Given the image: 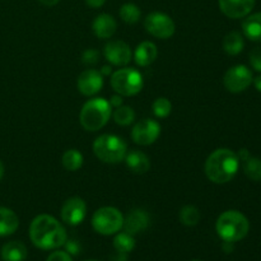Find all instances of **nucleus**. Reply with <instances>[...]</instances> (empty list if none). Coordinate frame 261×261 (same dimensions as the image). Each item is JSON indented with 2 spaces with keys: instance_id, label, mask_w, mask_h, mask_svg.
<instances>
[{
  "instance_id": "1",
  "label": "nucleus",
  "mask_w": 261,
  "mask_h": 261,
  "mask_svg": "<svg viewBox=\"0 0 261 261\" xmlns=\"http://www.w3.org/2000/svg\"><path fill=\"white\" fill-rule=\"evenodd\" d=\"M30 239L41 250H55L64 246L68 240L63 224L48 214H40L30 226Z\"/></svg>"
},
{
  "instance_id": "2",
  "label": "nucleus",
  "mask_w": 261,
  "mask_h": 261,
  "mask_svg": "<svg viewBox=\"0 0 261 261\" xmlns=\"http://www.w3.org/2000/svg\"><path fill=\"white\" fill-rule=\"evenodd\" d=\"M240 167L239 155L231 149L219 148L206 158L204 171L212 182L227 184L236 176Z\"/></svg>"
},
{
  "instance_id": "3",
  "label": "nucleus",
  "mask_w": 261,
  "mask_h": 261,
  "mask_svg": "<svg viewBox=\"0 0 261 261\" xmlns=\"http://www.w3.org/2000/svg\"><path fill=\"white\" fill-rule=\"evenodd\" d=\"M111 105L102 97H96L83 105L79 114V122L87 132H98L111 117Z\"/></svg>"
},
{
  "instance_id": "4",
  "label": "nucleus",
  "mask_w": 261,
  "mask_h": 261,
  "mask_svg": "<svg viewBox=\"0 0 261 261\" xmlns=\"http://www.w3.org/2000/svg\"><path fill=\"white\" fill-rule=\"evenodd\" d=\"M216 229L223 241L234 244L247 236L250 231V222L241 212L227 211L217 219Z\"/></svg>"
},
{
  "instance_id": "5",
  "label": "nucleus",
  "mask_w": 261,
  "mask_h": 261,
  "mask_svg": "<svg viewBox=\"0 0 261 261\" xmlns=\"http://www.w3.org/2000/svg\"><path fill=\"white\" fill-rule=\"evenodd\" d=\"M93 152L99 161L110 165L120 163L125 160L127 145L124 139L114 134L99 135L93 143Z\"/></svg>"
},
{
  "instance_id": "6",
  "label": "nucleus",
  "mask_w": 261,
  "mask_h": 261,
  "mask_svg": "<svg viewBox=\"0 0 261 261\" xmlns=\"http://www.w3.org/2000/svg\"><path fill=\"white\" fill-rule=\"evenodd\" d=\"M143 76L137 69L122 68L111 75V87L122 97H132L143 89Z\"/></svg>"
},
{
  "instance_id": "7",
  "label": "nucleus",
  "mask_w": 261,
  "mask_h": 261,
  "mask_svg": "<svg viewBox=\"0 0 261 261\" xmlns=\"http://www.w3.org/2000/svg\"><path fill=\"white\" fill-rule=\"evenodd\" d=\"M124 224V216L114 206H102L94 212L92 217V227L103 236H111L120 232Z\"/></svg>"
},
{
  "instance_id": "8",
  "label": "nucleus",
  "mask_w": 261,
  "mask_h": 261,
  "mask_svg": "<svg viewBox=\"0 0 261 261\" xmlns=\"http://www.w3.org/2000/svg\"><path fill=\"white\" fill-rule=\"evenodd\" d=\"M144 27L153 37L161 38V40H167L172 37L176 31L172 18L162 12H153L148 14L144 20Z\"/></svg>"
},
{
  "instance_id": "9",
  "label": "nucleus",
  "mask_w": 261,
  "mask_h": 261,
  "mask_svg": "<svg viewBox=\"0 0 261 261\" xmlns=\"http://www.w3.org/2000/svg\"><path fill=\"white\" fill-rule=\"evenodd\" d=\"M252 81V73L247 66L236 65L228 69L224 74L223 84L231 93H241L251 86Z\"/></svg>"
},
{
  "instance_id": "10",
  "label": "nucleus",
  "mask_w": 261,
  "mask_h": 261,
  "mask_svg": "<svg viewBox=\"0 0 261 261\" xmlns=\"http://www.w3.org/2000/svg\"><path fill=\"white\" fill-rule=\"evenodd\" d=\"M161 134V125L150 119H144L137 122L132 130V139L137 144L147 147L153 144Z\"/></svg>"
},
{
  "instance_id": "11",
  "label": "nucleus",
  "mask_w": 261,
  "mask_h": 261,
  "mask_svg": "<svg viewBox=\"0 0 261 261\" xmlns=\"http://www.w3.org/2000/svg\"><path fill=\"white\" fill-rule=\"evenodd\" d=\"M103 55L110 64L125 66L132 60V50L126 42L121 40H112L105 45Z\"/></svg>"
},
{
  "instance_id": "12",
  "label": "nucleus",
  "mask_w": 261,
  "mask_h": 261,
  "mask_svg": "<svg viewBox=\"0 0 261 261\" xmlns=\"http://www.w3.org/2000/svg\"><path fill=\"white\" fill-rule=\"evenodd\" d=\"M87 216V204L79 196H73L64 203L61 208V219L69 226H78Z\"/></svg>"
},
{
  "instance_id": "13",
  "label": "nucleus",
  "mask_w": 261,
  "mask_h": 261,
  "mask_svg": "<svg viewBox=\"0 0 261 261\" xmlns=\"http://www.w3.org/2000/svg\"><path fill=\"white\" fill-rule=\"evenodd\" d=\"M76 86L83 96H94L103 87V75L94 69H87L78 76Z\"/></svg>"
},
{
  "instance_id": "14",
  "label": "nucleus",
  "mask_w": 261,
  "mask_h": 261,
  "mask_svg": "<svg viewBox=\"0 0 261 261\" xmlns=\"http://www.w3.org/2000/svg\"><path fill=\"white\" fill-rule=\"evenodd\" d=\"M219 9L226 17L232 19L245 18L255 7V0H218Z\"/></svg>"
},
{
  "instance_id": "15",
  "label": "nucleus",
  "mask_w": 261,
  "mask_h": 261,
  "mask_svg": "<svg viewBox=\"0 0 261 261\" xmlns=\"http://www.w3.org/2000/svg\"><path fill=\"white\" fill-rule=\"evenodd\" d=\"M148 226H149V214L143 209H134L124 218L122 228L126 233L134 236L145 231Z\"/></svg>"
},
{
  "instance_id": "16",
  "label": "nucleus",
  "mask_w": 261,
  "mask_h": 261,
  "mask_svg": "<svg viewBox=\"0 0 261 261\" xmlns=\"http://www.w3.org/2000/svg\"><path fill=\"white\" fill-rule=\"evenodd\" d=\"M92 28H93L94 35L98 38H111L115 35L117 28V23L112 15L107 14V13H102V14L97 15L94 18L93 23H92Z\"/></svg>"
},
{
  "instance_id": "17",
  "label": "nucleus",
  "mask_w": 261,
  "mask_h": 261,
  "mask_svg": "<svg viewBox=\"0 0 261 261\" xmlns=\"http://www.w3.org/2000/svg\"><path fill=\"white\" fill-rule=\"evenodd\" d=\"M125 163H126L127 168L132 172L138 173V175H143L147 173L150 168V160L145 153L140 152V150H132L127 152L125 155Z\"/></svg>"
},
{
  "instance_id": "18",
  "label": "nucleus",
  "mask_w": 261,
  "mask_h": 261,
  "mask_svg": "<svg viewBox=\"0 0 261 261\" xmlns=\"http://www.w3.org/2000/svg\"><path fill=\"white\" fill-rule=\"evenodd\" d=\"M158 56V48L150 41H144V42L139 43L135 48L134 59L135 63L139 66H148L155 61Z\"/></svg>"
},
{
  "instance_id": "19",
  "label": "nucleus",
  "mask_w": 261,
  "mask_h": 261,
  "mask_svg": "<svg viewBox=\"0 0 261 261\" xmlns=\"http://www.w3.org/2000/svg\"><path fill=\"white\" fill-rule=\"evenodd\" d=\"M3 261H24L28 256L27 247L20 241H9L0 250Z\"/></svg>"
},
{
  "instance_id": "20",
  "label": "nucleus",
  "mask_w": 261,
  "mask_h": 261,
  "mask_svg": "<svg viewBox=\"0 0 261 261\" xmlns=\"http://www.w3.org/2000/svg\"><path fill=\"white\" fill-rule=\"evenodd\" d=\"M19 227V218L9 208L0 206V237L10 236Z\"/></svg>"
},
{
  "instance_id": "21",
  "label": "nucleus",
  "mask_w": 261,
  "mask_h": 261,
  "mask_svg": "<svg viewBox=\"0 0 261 261\" xmlns=\"http://www.w3.org/2000/svg\"><path fill=\"white\" fill-rule=\"evenodd\" d=\"M242 31L249 40L261 42V12L247 15L242 23Z\"/></svg>"
},
{
  "instance_id": "22",
  "label": "nucleus",
  "mask_w": 261,
  "mask_h": 261,
  "mask_svg": "<svg viewBox=\"0 0 261 261\" xmlns=\"http://www.w3.org/2000/svg\"><path fill=\"white\" fill-rule=\"evenodd\" d=\"M244 37L240 32H229L228 35H226L223 40V50L226 51L228 55H239L242 50H244Z\"/></svg>"
},
{
  "instance_id": "23",
  "label": "nucleus",
  "mask_w": 261,
  "mask_h": 261,
  "mask_svg": "<svg viewBox=\"0 0 261 261\" xmlns=\"http://www.w3.org/2000/svg\"><path fill=\"white\" fill-rule=\"evenodd\" d=\"M61 163L66 171H78L83 166V154L76 149H69L63 154Z\"/></svg>"
},
{
  "instance_id": "24",
  "label": "nucleus",
  "mask_w": 261,
  "mask_h": 261,
  "mask_svg": "<svg viewBox=\"0 0 261 261\" xmlns=\"http://www.w3.org/2000/svg\"><path fill=\"white\" fill-rule=\"evenodd\" d=\"M180 222L186 227H194L200 222L201 214L196 206L194 205H185L181 208L180 214Z\"/></svg>"
},
{
  "instance_id": "25",
  "label": "nucleus",
  "mask_w": 261,
  "mask_h": 261,
  "mask_svg": "<svg viewBox=\"0 0 261 261\" xmlns=\"http://www.w3.org/2000/svg\"><path fill=\"white\" fill-rule=\"evenodd\" d=\"M120 18L124 20L127 24H135L138 20L140 19V15H142V12H140L139 7L134 3H125L124 5H121L119 10Z\"/></svg>"
},
{
  "instance_id": "26",
  "label": "nucleus",
  "mask_w": 261,
  "mask_h": 261,
  "mask_svg": "<svg viewBox=\"0 0 261 261\" xmlns=\"http://www.w3.org/2000/svg\"><path fill=\"white\" fill-rule=\"evenodd\" d=\"M114 247L116 251L124 252V254H129L134 250L135 247V239L132 234L126 233V232H117L116 236L114 239Z\"/></svg>"
},
{
  "instance_id": "27",
  "label": "nucleus",
  "mask_w": 261,
  "mask_h": 261,
  "mask_svg": "<svg viewBox=\"0 0 261 261\" xmlns=\"http://www.w3.org/2000/svg\"><path fill=\"white\" fill-rule=\"evenodd\" d=\"M112 117H114V121L116 122L117 125H121V126H127V125L133 124L135 120V112L132 107L129 106H119L115 109L114 114H112Z\"/></svg>"
},
{
  "instance_id": "28",
  "label": "nucleus",
  "mask_w": 261,
  "mask_h": 261,
  "mask_svg": "<svg viewBox=\"0 0 261 261\" xmlns=\"http://www.w3.org/2000/svg\"><path fill=\"white\" fill-rule=\"evenodd\" d=\"M244 172L251 181H261V160L250 155L246 161H244Z\"/></svg>"
},
{
  "instance_id": "29",
  "label": "nucleus",
  "mask_w": 261,
  "mask_h": 261,
  "mask_svg": "<svg viewBox=\"0 0 261 261\" xmlns=\"http://www.w3.org/2000/svg\"><path fill=\"white\" fill-rule=\"evenodd\" d=\"M152 109H153V114L155 115L157 117L160 119H165L167 117L168 115L171 114L172 111V103L168 98L166 97H158L152 105Z\"/></svg>"
},
{
  "instance_id": "30",
  "label": "nucleus",
  "mask_w": 261,
  "mask_h": 261,
  "mask_svg": "<svg viewBox=\"0 0 261 261\" xmlns=\"http://www.w3.org/2000/svg\"><path fill=\"white\" fill-rule=\"evenodd\" d=\"M99 58V53L94 48H88L83 53L82 55V61H83L84 65H94V64L98 61Z\"/></svg>"
},
{
  "instance_id": "31",
  "label": "nucleus",
  "mask_w": 261,
  "mask_h": 261,
  "mask_svg": "<svg viewBox=\"0 0 261 261\" xmlns=\"http://www.w3.org/2000/svg\"><path fill=\"white\" fill-rule=\"evenodd\" d=\"M250 64L256 71H261V47H255L250 53Z\"/></svg>"
},
{
  "instance_id": "32",
  "label": "nucleus",
  "mask_w": 261,
  "mask_h": 261,
  "mask_svg": "<svg viewBox=\"0 0 261 261\" xmlns=\"http://www.w3.org/2000/svg\"><path fill=\"white\" fill-rule=\"evenodd\" d=\"M65 246V251L68 252L69 255H78L81 254L82 246L76 240H66V242L64 244Z\"/></svg>"
},
{
  "instance_id": "33",
  "label": "nucleus",
  "mask_w": 261,
  "mask_h": 261,
  "mask_svg": "<svg viewBox=\"0 0 261 261\" xmlns=\"http://www.w3.org/2000/svg\"><path fill=\"white\" fill-rule=\"evenodd\" d=\"M46 261H73V259H71V255H69L66 251L58 250V251H54L53 254H50Z\"/></svg>"
},
{
  "instance_id": "34",
  "label": "nucleus",
  "mask_w": 261,
  "mask_h": 261,
  "mask_svg": "<svg viewBox=\"0 0 261 261\" xmlns=\"http://www.w3.org/2000/svg\"><path fill=\"white\" fill-rule=\"evenodd\" d=\"M110 105H111V107H119L122 105V96H120V94H115V96L111 97V99H110Z\"/></svg>"
},
{
  "instance_id": "35",
  "label": "nucleus",
  "mask_w": 261,
  "mask_h": 261,
  "mask_svg": "<svg viewBox=\"0 0 261 261\" xmlns=\"http://www.w3.org/2000/svg\"><path fill=\"white\" fill-rule=\"evenodd\" d=\"M110 261H127V254L116 251L114 255L110 256Z\"/></svg>"
},
{
  "instance_id": "36",
  "label": "nucleus",
  "mask_w": 261,
  "mask_h": 261,
  "mask_svg": "<svg viewBox=\"0 0 261 261\" xmlns=\"http://www.w3.org/2000/svg\"><path fill=\"white\" fill-rule=\"evenodd\" d=\"M87 5L91 8H93V9H97V8H101L102 5L106 3V0H86Z\"/></svg>"
},
{
  "instance_id": "37",
  "label": "nucleus",
  "mask_w": 261,
  "mask_h": 261,
  "mask_svg": "<svg viewBox=\"0 0 261 261\" xmlns=\"http://www.w3.org/2000/svg\"><path fill=\"white\" fill-rule=\"evenodd\" d=\"M222 249H223L224 252H227V254H231L232 251L234 250L233 247V242H228V241H223V246H222Z\"/></svg>"
},
{
  "instance_id": "38",
  "label": "nucleus",
  "mask_w": 261,
  "mask_h": 261,
  "mask_svg": "<svg viewBox=\"0 0 261 261\" xmlns=\"http://www.w3.org/2000/svg\"><path fill=\"white\" fill-rule=\"evenodd\" d=\"M237 155H239V160H240V161H242V162H244V161H246L247 158L250 157V153H249V150L245 149V148H244V149L240 150L239 154H237Z\"/></svg>"
},
{
  "instance_id": "39",
  "label": "nucleus",
  "mask_w": 261,
  "mask_h": 261,
  "mask_svg": "<svg viewBox=\"0 0 261 261\" xmlns=\"http://www.w3.org/2000/svg\"><path fill=\"white\" fill-rule=\"evenodd\" d=\"M38 2H40L41 4L46 5V7H55L60 0H38Z\"/></svg>"
},
{
  "instance_id": "40",
  "label": "nucleus",
  "mask_w": 261,
  "mask_h": 261,
  "mask_svg": "<svg viewBox=\"0 0 261 261\" xmlns=\"http://www.w3.org/2000/svg\"><path fill=\"white\" fill-rule=\"evenodd\" d=\"M99 73H101L102 75H109V74H111V66L105 65L103 68H102L101 70H99Z\"/></svg>"
},
{
  "instance_id": "41",
  "label": "nucleus",
  "mask_w": 261,
  "mask_h": 261,
  "mask_svg": "<svg viewBox=\"0 0 261 261\" xmlns=\"http://www.w3.org/2000/svg\"><path fill=\"white\" fill-rule=\"evenodd\" d=\"M252 82H254L255 84V88H256L259 92H261V75L257 76V78H255Z\"/></svg>"
},
{
  "instance_id": "42",
  "label": "nucleus",
  "mask_w": 261,
  "mask_h": 261,
  "mask_svg": "<svg viewBox=\"0 0 261 261\" xmlns=\"http://www.w3.org/2000/svg\"><path fill=\"white\" fill-rule=\"evenodd\" d=\"M4 171H5V168H4V163H3V162H2V160H0V180H2L3 176H4Z\"/></svg>"
},
{
  "instance_id": "43",
  "label": "nucleus",
  "mask_w": 261,
  "mask_h": 261,
  "mask_svg": "<svg viewBox=\"0 0 261 261\" xmlns=\"http://www.w3.org/2000/svg\"><path fill=\"white\" fill-rule=\"evenodd\" d=\"M87 261H98V260H87Z\"/></svg>"
},
{
  "instance_id": "44",
  "label": "nucleus",
  "mask_w": 261,
  "mask_h": 261,
  "mask_svg": "<svg viewBox=\"0 0 261 261\" xmlns=\"http://www.w3.org/2000/svg\"><path fill=\"white\" fill-rule=\"evenodd\" d=\"M191 261H200V260H191Z\"/></svg>"
}]
</instances>
